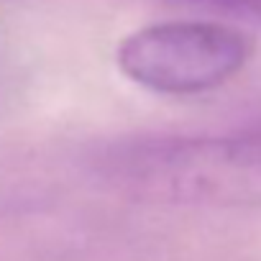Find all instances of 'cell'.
<instances>
[{"label":"cell","mask_w":261,"mask_h":261,"mask_svg":"<svg viewBox=\"0 0 261 261\" xmlns=\"http://www.w3.org/2000/svg\"><path fill=\"white\" fill-rule=\"evenodd\" d=\"M90 172L118 195L156 205L261 202V125L230 134H141L97 146Z\"/></svg>","instance_id":"cell-1"},{"label":"cell","mask_w":261,"mask_h":261,"mask_svg":"<svg viewBox=\"0 0 261 261\" xmlns=\"http://www.w3.org/2000/svg\"><path fill=\"white\" fill-rule=\"evenodd\" d=\"M251 41L223 21H167L128 34L118 69L159 95H200L233 80L251 59Z\"/></svg>","instance_id":"cell-2"},{"label":"cell","mask_w":261,"mask_h":261,"mask_svg":"<svg viewBox=\"0 0 261 261\" xmlns=\"http://www.w3.org/2000/svg\"><path fill=\"white\" fill-rule=\"evenodd\" d=\"M169 6L261 29V0H164Z\"/></svg>","instance_id":"cell-3"}]
</instances>
